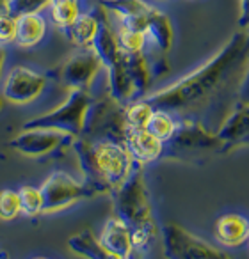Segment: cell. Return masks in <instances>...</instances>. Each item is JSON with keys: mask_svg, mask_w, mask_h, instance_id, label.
<instances>
[{"mask_svg": "<svg viewBox=\"0 0 249 259\" xmlns=\"http://www.w3.org/2000/svg\"><path fill=\"white\" fill-rule=\"evenodd\" d=\"M249 64V30L233 34L231 39L203 66L162 91L145 96L153 108H162L176 117L201 121L208 110H224L237 98L242 76Z\"/></svg>", "mask_w": 249, "mask_h": 259, "instance_id": "cell-1", "label": "cell"}, {"mask_svg": "<svg viewBox=\"0 0 249 259\" xmlns=\"http://www.w3.org/2000/svg\"><path fill=\"white\" fill-rule=\"evenodd\" d=\"M72 148L79 158L84 183L93 190L94 195L112 194L130 176L135 167L125 142L111 139L89 141L84 137H75Z\"/></svg>", "mask_w": 249, "mask_h": 259, "instance_id": "cell-2", "label": "cell"}, {"mask_svg": "<svg viewBox=\"0 0 249 259\" xmlns=\"http://www.w3.org/2000/svg\"><path fill=\"white\" fill-rule=\"evenodd\" d=\"M143 167L145 165L135 163L130 176L111 195L114 201L116 217L130 227L134 252L137 250L145 254L160 236V229L157 226L155 217H153V208Z\"/></svg>", "mask_w": 249, "mask_h": 259, "instance_id": "cell-3", "label": "cell"}, {"mask_svg": "<svg viewBox=\"0 0 249 259\" xmlns=\"http://www.w3.org/2000/svg\"><path fill=\"white\" fill-rule=\"evenodd\" d=\"M221 141L216 132L199 119L178 117L174 135L164 142L162 158L196 162L208 155H219Z\"/></svg>", "mask_w": 249, "mask_h": 259, "instance_id": "cell-4", "label": "cell"}, {"mask_svg": "<svg viewBox=\"0 0 249 259\" xmlns=\"http://www.w3.org/2000/svg\"><path fill=\"white\" fill-rule=\"evenodd\" d=\"M127 119H125V103L118 101L111 93L93 96L87 108L82 134L79 137L89 141L111 139V141L125 142L127 134Z\"/></svg>", "mask_w": 249, "mask_h": 259, "instance_id": "cell-5", "label": "cell"}, {"mask_svg": "<svg viewBox=\"0 0 249 259\" xmlns=\"http://www.w3.org/2000/svg\"><path fill=\"white\" fill-rule=\"evenodd\" d=\"M93 101V94L87 89H72L64 101L54 108L52 112L43 115H38L23 122V130L30 128H47L59 130L73 137H79L82 134L84 121H86L87 108Z\"/></svg>", "mask_w": 249, "mask_h": 259, "instance_id": "cell-6", "label": "cell"}, {"mask_svg": "<svg viewBox=\"0 0 249 259\" xmlns=\"http://www.w3.org/2000/svg\"><path fill=\"white\" fill-rule=\"evenodd\" d=\"M164 254L171 259H228L230 255L203 241L176 224H166L160 229Z\"/></svg>", "mask_w": 249, "mask_h": 259, "instance_id": "cell-7", "label": "cell"}, {"mask_svg": "<svg viewBox=\"0 0 249 259\" xmlns=\"http://www.w3.org/2000/svg\"><path fill=\"white\" fill-rule=\"evenodd\" d=\"M41 197H43V213H54L75 204L80 199L94 197L93 190L84 181L73 180L69 174L57 170L50 174L41 185Z\"/></svg>", "mask_w": 249, "mask_h": 259, "instance_id": "cell-8", "label": "cell"}, {"mask_svg": "<svg viewBox=\"0 0 249 259\" xmlns=\"http://www.w3.org/2000/svg\"><path fill=\"white\" fill-rule=\"evenodd\" d=\"M75 137L59 130H47V128H30L23 130L22 134L8 142V148L22 153L25 156H48L73 144Z\"/></svg>", "mask_w": 249, "mask_h": 259, "instance_id": "cell-9", "label": "cell"}, {"mask_svg": "<svg viewBox=\"0 0 249 259\" xmlns=\"http://www.w3.org/2000/svg\"><path fill=\"white\" fill-rule=\"evenodd\" d=\"M103 69L100 57L91 47L80 48L59 68L57 80L61 85L72 89H91L98 73Z\"/></svg>", "mask_w": 249, "mask_h": 259, "instance_id": "cell-10", "label": "cell"}, {"mask_svg": "<svg viewBox=\"0 0 249 259\" xmlns=\"http://www.w3.org/2000/svg\"><path fill=\"white\" fill-rule=\"evenodd\" d=\"M47 87V76L36 73L25 66H16L8 73L2 83V100L16 105H27L41 96Z\"/></svg>", "mask_w": 249, "mask_h": 259, "instance_id": "cell-11", "label": "cell"}, {"mask_svg": "<svg viewBox=\"0 0 249 259\" xmlns=\"http://www.w3.org/2000/svg\"><path fill=\"white\" fill-rule=\"evenodd\" d=\"M216 134L221 141L219 155L249 148V103H237V107L219 124Z\"/></svg>", "mask_w": 249, "mask_h": 259, "instance_id": "cell-12", "label": "cell"}, {"mask_svg": "<svg viewBox=\"0 0 249 259\" xmlns=\"http://www.w3.org/2000/svg\"><path fill=\"white\" fill-rule=\"evenodd\" d=\"M98 241L111 259H128L134 254L130 227L116 215L105 222Z\"/></svg>", "mask_w": 249, "mask_h": 259, "instance_id": "cell-13", "label": "cell"}, {"mask_svg": "<svg viewBox=\"0 0 249 259\" xmlns=\"http://www.w3.org/2000/svg\"><path fill=\"white\" fill-rule=\"evenodd\" d=\"M125 146L130 151L135 163L148 165L162 158L164 142L150 134L146 128H127L125 134Z\"/></svg>", "mask_w": 249, "mask_h": 259, "instance_id": "cell-14", "label": "cell"}, {"mask_svg": "<svg viewBox=\"0 0 249 259\" xmlns=\"http://www.w3.org/2000/svg\"><path fill=\"white\" fill-rule=\"evenodd\" d=\"M249 236V219L242 213H224L216 220V240L226 248L245 245Z\"/></svg>", "mask_w": 249, "mask_h": 259, "instance_id": "cell-15", "label": "cell"}, {"mask_svg": "<svg viewBox=\"0 0 249 259\" xmlns=\"http://www.w3.org/2000/svg\"><path fill=\"white\" fill-rule=\"evenodd\" d=\"M146 36H148V45H152L159 54L166 55L173 47V23H171L169 16L164 11H160V9H157L155 6H153L152 13H150Z\"/></svg>", "mask_w": 249, "mask_h": 259, "instance_id": "cell-16", "label": "cell"}, {"mask_svg": "<svg viewBox=\"0 0 249 259\" xmlns=\"http://www.w3.org/2000/svg\"><path fill=\"white\" fill-rule=\"evenodd\" d=\"M127 69L130 73L132 83H134V100L148 96V91L152 87L153 71L150 66V59L146 52L141 54H125ZM132 100V101H134Z\"/></svg>", "mask_w": 249, "mask_h": 259, "instance_id": "cell-17", "label": "cell"}, {"mask_svg": "<svg viewBox=\"0 0 249 259\" xmlns=\"http://www.w3.org/2000/svg\"><path fill=\"white\" fill-rule=\"evenodd\" d=\"M45 34H47V20L41 16V13L16 16V45H20L23 48L36 47L38 43L43 41Z\"/></svg>", "mask_w": 249, "mask_h": 259, "instance_id": "cell-18", "label": "cell"}, {"mask_svg": "<svg viewBox=\"0 0 249 259\" xmlns=\"http://www.w3.org/2000/svg\"><path fill=\"white\" fill-rule=\"evenodd\" d=\"M98 27H100V16L96 13H80L75 18V22L66 29V36L69 41L80 48L91 47L98 34Z\"/></svg>", "mask_w": 249, "mask_h": 259, "instance_id": "cell-19", "label": "cell"}, {"mask_svg": "<svg viewBox=\"0 0 249 259\" xmlns=\"http://www.w3.org/2000/svg\"><path fill=\"white\" fill-rule=\"evenodd\" d=\"M68 245H69V248H72L73 252H77V254H80V255H86V257H91V259H111L107 252L103 250V247L100 245L98 238L87 229L69 238Z\"/></svg>", "mask_w": 249, "mask_h": 259, "instance_id": "cell-20", "label": "cell"}, {"mask_svg": "<svg viewBox=\"0 0 249 259\" xmlns=\"http://www.w3.org/2000/svg\"><path fill=\"white\" fill-rule=\"evenodd\" d=\"M176 126H178L176 115L167 110H162V108H155L148 124H146V130H148L150 134L155 135L157 139H160L162 142H167L174 135V132H176Z\"/></svg>", "mask_w": 249, "mask_h": 259, "instance_id": "cell-21", "label": "cell"}, {"mask_svg": "<svg viewBox=\"0 0 249 259\" xmlns=\"http://www.w3.org/2000/svg\"><path fill=\"white\" fill-rule=\"evenodd\" d=\"M100 8L118 16V20L128 16L145 15L153 8L146 0H100Z\"/></svg>", "mask_w": 249, "mask_h": 259, "instance_id": "cell-22", "label": "cell"}, {"mask_svg": "<svg viewBox=\"0 0 249 259\" xmlns=\"http://www.w3.org/2000/svg\"><path fill=\"white\" fill-rule=\"evenodd\" d=\"M153 105L150 103L146 98H139V100L128 101L125 105V119H127L128 128H146L150 117L153 114Z\"/></svg>", "mask_w": 249, "mask_h": 259, "instance_id": "cell-23", "label": "cell"}, {"mask_svg": "<svg viewBox=\"0 0 249 259\" xmlns=\"http://www.w3.org/2000/svg\"><path fill=\"white\" fill-rule=\"evenodd\" d=\"M116 37H118L119 48L125 54H141V52H146V48H148V36H146V32H141V30L118 27L116 29Z\"/></svg>", "mask_w": 249, "mask_h": 259, "instance_id": "cell-24", "label": "cell"}, {"mask_svg": "<svg viewBox=\"0 0 249 259\" xmlns=\"http://www.w3.org/2000/svg\"><path fill=\"white\" fill-rule=\"evenodd\" d=\"M80 4L79 0H57L50 4V15L52 20L57 27H61L62 30H66L75 18L80 15Z\"/></svg>", "mask_w": 249, "mask_h": 259, "instance_id": "cell-25", "label": "cell"}, {"mask_svg": "<svg viewBox=\"0 0 249 259\" xmlns=\"http://www.w3.org/2000/svg\"><path fill=\"white\" fill-rule=\"evenodd\" d=\"M20 197V209H22L23 215L34 217L43 213V197H41V190L36 187H30L25 185L18 190Z\"/></svg>", "mask_w": 249, "mask_h": 259, "instance_id": "cell-26", "label": "cell"}, {"mask_svg": "<svg viewBox=\"0 0 249 259\" xmlns=\"http://www.w3.org/2000/svg\"><path fill=\"white\" fill-rule=\"evenodd\" d=\"M22 213L20 209L18 190H2L0 192V219L13 220Z\"/></svg>", "mask_w": 249, "mask_h": 259, "instance_id": "cell-27", "label": "cell"}, {"mask_svg": "<svg viewBox=\"0 0 249 259\" xmlns=\"http://www.w3.org/2000/svg\"><path fill=\"white\" fill-rule=\"evenodd\" d=\"M8 2H9V9H11L13 16L41 13L43 9L50 8V4H52V0H8Z\"/></svg>", "mask_w": 249, "mask_h": 259, "instance_id": "cell-28", "label": "cell"}, {"mask_svg": "<svg viewBox=\"0 0 249 259\" xmlns=\"http://www.w3.org/2000/svg\"><path fill=\"white\" fill-rule=\"evenodd\" d=\"M237 100H238L237 103H249V64L244 76H242L240 87H238V93H237Z\"/></svg>", "mask_w": 249, "mask_h": 259, "instance_id": "cell-29", "label": "cell"}, {"mask_svg": "<svg viewBox=\"0 0 249 259\" xmlns=\"http://www.w3.org/2000/svg\"><path fill=\"white\" fill-rule=\"evenodd\" d=\"M238 27L247 29L249 27V0H240V18H238Z\"/></svg>", "mask_w": 249, "mask_h": 259, "instance_id": "cell-30", "label": "cell"}, {"mask_svg": "<svg viewBox=\"0 0 249 259\" xmlns=\"http://www.w3.org/2000/svg\"><path fill=\"white\" fill-rule=\"evenodd\" d=\"M8 13H11V9H9V2L8 0H0V18L4 15H8Z\"/></svg>", "mask_w": 249, "mask_h": 259, "instance_id": "cell-31", "label": "cell"}, {"mask_svg": "<svg viewBox=\"0 0 249 259\" xmlns=\"http://www.w3.org/2000/svg\"><path fill=\"white\" fill-rule=\"evenodd\" d=\"M4 64H6V48L0 43V76H2V71H4Z\"/></svg>", "mask_w": 249, "mask_h": 259, "instance_id": "cell-32", "label": "cell"}, {"mask_svg": "<svg viewBox=\"0 0 249 259\" xmlns=\"http://www.w3.org/2000/svg\"><path fill=\"white\" fill-rule=\"evenodd\" d=\"M0 110H2V96H0Z\"/></svg>", "mask_w": 249, "mask_h": 259, "instance_id": "cell-33", "label": "cell"}, {"mask_svg": "<svg viewBox=\"0 0 249 259\" xmlns=\"http://www.w3.org/2000/svg\"><path fill=\"white\" fill-rule=\"evenodd\" d=\"M245 243H247V250H249V236H247V241H245Z\"/></svg>", "mask_w": 249, "mask_h": 259, "instance_id": "cell-34", "label": "cell"}, {"mask_svg": "<svg viewBox=\"0 0 249 259\" xmlns=\"http://www.w3.org/2000/svg\"><path fill=\"white\" fill-rule=\"evenodd\" d=\"M52 2H57V0H52Z\"/></svg>", "mask_w": 249, "mask_h": 259, "instance_id": "cell-35", "label": "cell"}]
</instances>
